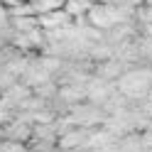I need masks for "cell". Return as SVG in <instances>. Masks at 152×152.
<instances>
[{
  "label": "cell",
  "instance_id": "5",
  "mask_svg": "<svg viewBox=\"0 0 152 152\" xmlns=\"http://www.w3.org/2000/svg\"><path fill=\"white\" fill-rule=\"evenodd\" d=\"M37 20H39V27H42L44 32H54V30H59V27L69 25L71 17H69V12H66L64 7H59V10L39 12V15H37Z\"/></svg>",
  "mask_w": 152,
  "mask_h": 152
},
{
  "label": "cell",
  "instance_id": "17",
  "mask_svg": "<svg viewBox=\"0 0 152 152\" xmlns=\"http://www.w3.org/2000/svg\"><path fill=\"white\" fill-rule=\"evenodd\" d=\"M147 130H152V120H150V128H147Z\"/></svg>",
  "mask_w": 152,
  "mask_h": 152
},
{
  "label": "cell",
  "instance_id": "2",
  "mask_svg": "<svg viewBox=\"0 0 152 152\" xmlns=\"http://www.w3.org/2000/svg\"><path fill=\"white\" fill-rule=\"evenodd\" d=\"M86 140H88V128L74 125L71 130H66L64 135H59V140H56V150H61V152L81 150V147H86Z\"/></svg>",
  "mask_w": 152,
  "mask_h": 152
},
{
  "label": "cell",
  "instance_id": "3",
  "mask_svg": "<svg viewBox=\"0 0 152 152\" xmlns=\"http://www.w3.org/2000/svg\"><path fill=\"white\" fill-rule=\"evenodd\" d=\"M128 69H130V66L123 61V59H118V56H110V59L96 64V71H93V76H98V79H106V81H118Z\"/></svg>",
  "mask_w": 152,
  "mask_h": 152
},
{
  "label": "cell",
  "instance_id": "12",
  "mask_svg": "<svg viewBox=\"0 0 152 152\" xmlns=\"http://www.w3.org/2000/svg\"><path fill=\"white\" fill-rule=\"evenodd\" d=\"M93 152H123L118 142H113V145H106V147H101V150H93Z\"/></svg>",
  "mask_w": 152,
  "mask_h": 152
},
{
  "label": "cell",
  "instance_id": "13",
  "mask_svg": "<svg viewBox=\"0 0 152 152\" xmlns=\"http://www.w3.org/2000/svg\"><path fill=\"white\" fill-rule=\"evenodd\" d=\"M140 34H145V37H150V39H152V25H145V27H140Z\"/></svg>",
  "mask_w": 152,
  "mask_h": 152
},
{
  "label": "cell",
  "instance_id": "15",
  "mask_svg": "<svg viewBox=\"0 0 152 152\" xmlns=\"http://www.w3.org/2000/svg\"><path fill=\"white\" fill-rule=\"evenodd\" d=\"M5 44H7V42L3 39V37H0V49H3V47H5Z\"/></svg>",
  "mask_w": 152,
  "mask_h": 152
},
{
  "label": "cell",
  "instance_id": "6",
  "mask_svg": "<svg viewBox=\"0 0 152 152\" xmlns=\"http://www.w3.org/2000/svg\"><path fill=\"white\" fill-rule=\"evenodd\" d=\"M113 142H118V137L113 135L106 125L91 128L88 130V140H86V150L93 152V150H101V147H106V145H113Z\"/></svg>",
  "mask_w": 152,
  "mask_h": 152
},
{
  "label": "cell",
  "instance_id": "11",
  "mask_svg": "<svg viewBox=\"0 0 152 152\" xmlns=\"http://www.w3.org/2000/svg\"><path fill=\"white\" fill-rule=\"evenodd\" d=\"M140 108H142V110H145V113H147V115L152 118V93H150V96H147L145 101H142V103H140Z\"/></svg>",
  "mask_w": 152,
  "mask_h": 152
},
{
  "label": "cell",
  "instance_id": "19",
  "mask_svg": "<svg viewBox=\"0 0 152 152\" xmlns=\"http://www.w3.org/2000/svg\"><path fill=\"white\" fill-rule=\"evenodd\" d=\"M0 96H3V93H0Z\"/></svg>",
  "mask_w": 152,
  "mask_h": 152
},
{
  "label": "cell",
  "instance_id": "10",
  "mask_svg": "<svg viewBox=\"0 0 152 152\" xmlns=\"http://www.w3.org/2000/svg\"><path fill=\"white\" fill-rule=\"evenodd\" d=\"M135 22H137V27L152 25V7H147V5L137 7V10H135Z\"/></svg>",
  "mask_w": 152,
  "mask_h": 152
},
{
  "label": "cell",
  "instance_id": "7",
  "mask_svg": "<svg viewBox=\"0 0 152 152\" xmlns=\"http://www.w3.org/2000/svg\"><path fill=\"white\" fill-rule=\"evenodd\" d=\"M93 3H96V0H66L64 10L69 12V17H71V20H76V17H86Z\"/></svg>",
  "mask_w": 152,
  "mask_h": 152
},
{
  "label": "cell",
  "instance_id": "14",
  "mask_svg": "<svg viewBox=\"0 0 152 152\" xmlns=\"http://www.w3.org/2000/svg\"><path fill=\"white\" fill-rule=\"evenodd\" d=\"M0 140H5V128L0 125Z\"/></svg>",
  "mask_w": 152,
  "mask_h": 152
},
{
  "label": "cell",
  "instance_id": "18",
  "mask_svg": "<svg viewBox=\"0 0 152 152\" xmlns=\"http://www.w3.org/2000/svg\"><path fill=\"white\" fill-rule=\"evenodd\" d=\"M0 3H3V0H0Z\"/></svg>",
  "mask_w": 152,
  "mask_h": 152
},
{
  "label": "cell",
  "instance_id": "4",
  "mask_svg": "<svg viewBox=\"0 0 152 152\" xmlns=\"http://www.w3.org/2000/svg\"><path fill=\"white\" fill-rule=\"evenodd\" d=\"M56 98H59L66 108H71L76 103L88 101V88H86V83H64V86H59V96Z\"/></svg>",
  "mask_w": 152,
  "mask_h": 152
},
{
  "label": "cell",
  "instance_id": "16",
  "mask_svg": "<svg viewBox=\"0 0 152 152\" xmlns=\"http://www.w3.org/2000/svg\"><path fill=\"white\" fill-rule=\"evenodd\" d=\"M142 5H147V7H152V0H145V3H142Z\"/></svg>",
  "mask_w": 152,
  "mask_h": 152
},
{
  "label": "cell",
  "instance_id": "8",
  "mask_svg": "<svg viewBox=\"0 0 152 152\" xmlns=\"http://www.w3.org/2000/svg\"><path fill=\"white\" fill-rule=\"evenodd\" d=\"M10 25H12V32H32L39 27V20L37 15H22V17H10Z\"/></svg>",
  "mask_w": 152,
  "mask_h": 152
},
{
  "label": "cell",
  "instance_id": "9",
  "mask_svg": "<svg viewBox=\"0 0 152 152\" xmlns=\"http://www.w3.org/2000/svg\"><path fill=\"white\" fill-rule=\"evenodd\" d=\"M17 81H20V79H17L15 74H10V71L5 69V66H0V93H5L10 86H15Z\"/></svg>",
  "mask_w": 152,
  "mask_h": 152
},
{
  "label": "cell",
  "instance_id": "1",
  "mask_svg": "<svg viewBox=\"0 0 152 152\" xmlns=\"http://www.w3.org/2000/svg\"><path fill=\"white\" fill-rule=\"evenodd\" d=\"M88 103H93V106H106V101L110 98V93L115 91V81H106V79H98V76H93V79L88 81Z\"/></svg>",
  "mask_w": 152,
  "mask_h": 152
}]
</instances>
